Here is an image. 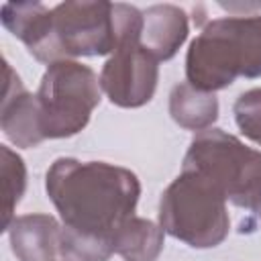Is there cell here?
<instances>
[{
  "mask_svg": "<svg viewBox=\"0 0 261 261\" xmlns=\"http://www.w3.org/2000/svg\"><path fill=\"white\" fill-rule=\"evenodd\" d=\"M45 190L61 226L112 241L118 224L135 214L141 181L114 163L59 157L45 173Z\"/></svg>",
  "mask_w": 261,
  "mask_h": 261,
  "instance_id": "obj_1",
  "label": "cell"
},
{
  "mask_svg": "<svg viewBox=\"0 0 261 261\" xmlns=\"http://www.w3.org/2000/svg\"><path fill=\"white\" fill-rule=\"evenodd\" d=\"M186 77L190 86L210 94L237 77H261V14L206 22L186 53Z\"/></svg>",
  "mask_w": 261,
  "mask_h": 261,
  "instance_id": "obj_2",
  "label": "cell"
},
{
  "mask_svg": "<svg viewBox=\"0 0 261 261\" xmlns=\"http://www.w3.org/2000/svg\"><path fill=\"white\" fill-rule=\"evenodd\" d=\"M159 226L192 249L218 247L230 230L226 198L200 173L181 169L161 194Z\"/></svg>",
  "mask_w": 261,
  "mask_h": 261,
  "instance_id": "obj_3",
  "label": "cell"
},
{
  "mask_svg": "<svg viewBox=\"0 0 261 261\" xmlns=\"http://www.w3.org/2000/svg\"><path fill=\"white\" fill-rule=\"evenodd\" d=\"M114 51L100 71V88L106 98L120 108L145 106L159 80V61L143 47V12L137 6L114 2Z\"/></svg>",
  "mask_w": 261,
  "mask_h": 261,
  "instance_id": "obj_4",
  "label": "cell"
},
{
  "mask_svg": "<svg viewBox=\"0 0 261 261\" xmlns=\"http://www.w3.org/2000/svg\"><path fill=\"white\" fill-rule=\"evenodd\" d=\"M181 169L196 171L212 181L239 208L253 206L261 190V151L247 147L222 128H206L194 135Z\"/></svg>",
  "mask_w": 261,
  "mask_h": 261,
  "instance_id": "obj_5",
  "label": "cell"
},
{
  "mask_svg": "<svg viewBox=\"0 0 261 261\" xmlns=\"http://www.w3.org/2000/svg\"><path fill=\"white\" fill-rule=\"evenodd\" d=\"M102 100L100 77L75 59L47 65L39 90V118L45 139H67L84 130Z\"/></svg>",
  "mask_w": 261,
  "mask_h": 261,
  "instance_id": "obj_6",
  "label": "cell"
},
{
  "mask_svg": "<svg viewBox=\"0 0 261 261\" xmlns=\"http://www.w3.org/2000/svg\"><path fill=\"white\" fill-rule=\"evenodd\" d=\"M114 43L112 2L69 0L51 8V63L112 55Z\"/></svg>",
  "mask_w": 261,
  "mask_h": 261,
  "instance_id": "obj_7",
  "label": "cell"
},
{
  "mask_svg": "<svg viewBox=\"0 0 261 261\" xmlns=\"http://www.w3.org/2000/svg\"><path fill=\"white\" fill-rule=\"evenodd\" d=\"M0 126L10 143L20 149L37 147L45 141L41 133L37 94H31L8 61H4V94L0 108Z\"/></svg>",
  "mask_w": 261,
  "mask_h": 261,
  "instance_id": "obj_8",
  "label": "cell"
},
{
  "mask_svg": "<svg viewBox=\"0 0 261 261\" xmlns=\"http://www.w3.org/2000/svg\"><path fill=\"white\" fill-rule=\"evenodd\" d=\"M0 20L6 31L24 43L29 53L51 63V10L41 2H4Z\"/></svg>",
  "mask_w": 261,
  "mask_h": 261,
  "instance_id": "obj_9",
  "label": "cell"
},
{
  "mask_svg": "<svg viewBox=\"0 0 261 261\" xmlns=\"http://www.w3.org/2000/svg\"><path fill=\"white\" fill-rule=\"evenodd\" d=\"M190 33L188 14L175 4H153L143 10V47L157 59L169 61L186 43Z\"/></svg>",
  "mask_w": 261,
  "mask_h": 261,
  "instance_id": "obj_10",
  "label": "cell"
},
{
  "mask_svg": "<svg viewBox=\"0 0 261 261\" xmlns=\"http://www.w3.org/2000/svg\"><path fill=\"white\" fill-rule=\"evenodd\" d=\"M18 261H53L59 253L61 224L51 214H22L6 228Z\"/></svg>",
  "mask_w": 261,
  "mask_h": 261,
  "instance_id": "obj_11",
  "label": "cell"
},
{
  "mask_svg": "<svg viewBox=\"0 0 261 261\" xmlns=\"http://www.w3.org/2000/svg\"><path fill=\"white\" fill-rule=\"evenodd\" d=\"M165 230L147 218L128 216L118 224L112 237L114 253L124 261H157L163 251Z\"/></svg>",
  "mask_w": 261,
  "mask_h": 261,
  "instance_id": "obj_12",
  "label": "cell"
},
{
  "mask_svg": "<svg viewBox=\"0 0 261 261\" xmlns=\"http://www.w3.org/2000/svg\"><path fill=\"white\" fill-rule=\"evenodd\" d=\"M169 114L186 130H206L218 118V98L196 90L188 82L175 84L169 92Z\"/></svg>",
  "mask_w": 261,
  "mask_h": 261,
  "instance_id": "obj_13",
  "label": "cell"
},
{
  "mask_svg": "<svg viewBox=\"0 0 261 261\" xmlns=\"http://www.w3.org/2000/svg\"><path fill=\"white\" fill-rule=\"evenodd\" d=\"M0 169H2V188H4V212H2V230L14 220V210L27 190V165L22 157L10 147H0Z\"/></svg>",
  "mask_w": 261,
  "mask_h": 261,
  "instance_id": "obj_14",
  "label": "cell"
},
{
  "mask_svg": "<svg viewBox=\"0 0 261 261\" xmlns=\"http://www.w3.org/2000/svg\"><path fill=\"white\" fill-rule=\"evenodd\" d=\"M57 253L61 261H108L114 253V245L110 239L80 234L61 226Z\"/></svg>",
  "mask_w": 261,
  "mask_h": 261,
  "instance_id": "obj_15",
  "label": "cell"
},
{
  "mask_svg": "<svg viewBox=\"0 0 261 261\" xmlns=\"http://www.w3.org/2000/svg\"><path fill=\"white\" fill-rule=\"evenodd\" d=\"M232 112H234L239 130L249 141L261 147V88L243 92L237 98Z\"/></svg>",
  "mask_w": 261,
  "mask_h": 261,
  "instance_id": "obj_16",
  "label": "cell"
},
{
  "mask_svg": "<svg viewBox=\"0 0 261 261\" xmlns=\"http://www.w3.org/2000/svg\"><path fill=\"white\" fill-rule=\"evenodd\" d=\"M251 210H253V212L257 214V218L261 220V190H259V194H257V198H255V202H253Z\"/></svg>",
  "mask_w": 261,
  "mask_h": 261,
  "instance_id": "obj_17",
  "label": "cell"
}]
</instances>
